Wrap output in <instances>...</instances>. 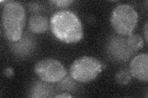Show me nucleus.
Returning <instances> with one entry per match:
<instances>
[{"instance_id":"9b49d317","label":"nucleus","mask_w":148,"mask_h":98,"mask_svg":"<svg viewBox=\"0 0 148 98\" xmlns=\"http://www.w3.org/2000/svg\"><path fill=\"white\" fill-rule=\"evenodd\" d=\"M51 2L59 7H65L70 6L73 1L71 0H61V1L58 0V1H52Z\"/></svg>"},{"instance_id":"ddd939ff","label":"nucleus","mask_w":148,"mask_h":98,"mask_svg":"<svg viewBox=\"0 0 148 98\" xmlns=\"http://www.w3.org/2000/svg\"><path fill=\"white\" fill-rule=\"evenodd\" d=\"M12 74H13V72H12V69L11 68H8L5 70V75L6 76L10 77Z\"/></svg>"},{"instance_id":"9d476101","label":"nucleus","mask_w":148,"mask_h":98,"mask_svg":"<svg viewBox=\"0 0 148 98\" xmlns=\"http://www.w3.org/2000/svg\"><path fill=\"white\" fill-rule=\"evenodd\" d=\"M132 76L129 70L123 69L120 70L116 74L115 79L120 85H127L131 81Z\"/></svg>"},{"instance_id":"7ed1b4c3","label":"nucleus","mask_w":148,"mask_h":98,"mask_svg":"<svg viewBox=\"0 0 148 98\" xmlns=\"http://www.w3.org/2000/svg\"><path fill=\"white\" fill-rule=\"evenodd\" d=\"M138 14L133 7L121 4L115 7L110 17V24L119 35L128 36L137 25Z\"/></svg>"},{"instance_id":"f03ea898","label":"nucleus","mask_w":148,"mask_h":98,"mask_svg":"<svg viewBox=\"0 0 148 98\" xmlns=\"http://www.w3.org/2000/svg\"><path fill=\"white\" fill-rule=\"evenodd\" d=\"M26 14L22 4L16 1H8L2 10V25L7 39L14 43L21 38L25 24Z\"/></svg>"},{"instance_id":"39448f33","label":"nucleus","mask_w":148,"mask_h":98,"mask_svg":"<svg viewBox=\"0 0 148 98\" xmlns=\"http://www.w3.org/2000/svg\"><path fill=\"white\" fill-rule=\"evenodd\" d=\"M34 70L36 76L46 83L61 82L67 74L63 64L58 60L53 58L39 61L35 64Z\"/></svg>"},{"instance_id":"1a4fd4ad","label":"nucleus","mask_w":148,"mask_h":98,"mask_svg":"<svg viewBox=\"0 0 148 98\" xmlns=\"http://www.w3.org/2000/svg\"><path fill=\"white\" fill-rule=\"evenodd\" d=\"M129 48L133 51H137L144 45V41L141 37L136 34H132L128 36L126 40Z\"/></svg>"},{"instance_id":"4468645a","label":"nucleus","mask_w":148,"mask_h":98,"mask_svg":"<svg viewBox=\"0 0 148 98\" xmlns=\"http://www.w3.org/2000/svg\"><path fill=\"white\" fill-rule=\"evenodd\" d=\"M147 22L146 23L145 27V39L146 42H147Z\"/></svg>"},{"instance_id":"f8f14e48","label":"nucleus","mask_w":148,"mask_h":98,"mask_svg":"<svg viewBox=\"0 0 148 98\" xmlns=\"http://www.w3.org/2000/svg\"><path fill=\"white\" fill-rule=\"evenodd\" d=\"M73 96L68 93H61V94L57 95L56 96H54V97H72Z\"/></svg>"},{"instance_id":"6e6552de","label":"nucleus","mask_w":148,"mask_h":98,"mask_svg":"<svg viewBox=\"0 0 148 98\" xmlns=\"http://www.w3.org/2000/svg\"><path fill=\"white\" fill-rule=\"evenodd\" d=\"M46 83L38 82L35 84L30 90V95H29V96L32 97H46L51 96V95L53 94L52 88Z\"/></svg>"},{"instance_id":"423d86ee","label":"nucleus","mask_w":148,"mask_h":98,"mask_svg":"<svg viewBox=\"0 0 148 98\" xmlns=\"http://www.w3.org/2000/svg\"><path fill=\"white\" fill-rule=\"evenodd\" d=\"M129 71L133 77L140 81L148 80V55L141 53L134 58L130 64Z\"/></svg>"},{"instance_id":"20e7f679","label":"nucleus","mask_w":148,"mask_h":98,"mask_svg":"<svg viewBox=\"0 0 148 98\" xmlns=\"http://www.w3.org/2000/svg\"><path fill=\"white\" fill-rule=\"evenodd\" d=\"M103 64L91 57H82L74 61L70 68V74L74 80L80 83L90 82L98 76Z\"/></svg>"},{"instance_id":"f257e3e1","label":"nucleus","mask_w":148,"mask_h":98,"mask_svg":"<svg viewBox=\"0 0 148 98\" xmlns=\"http://www.w3.org/2000/svg\"><path fill=\"white\" fill-rule=\"evenodd\" d=\"M49 27L56 38L64 43H77L83 38V26L80 18L70 11L54 13L50 18Z\"/></svg>"},{"instance_id":"0eeeda50","label":"nucleus","mask_w":148,"mask_h":98,"mask_svg":"<svg viewBox=\"0 0 148 98\" xmlns=\"http://www.w3.org/2000/svg\"><path fill=\"white\" fill-rule=\"evenodd\" d=\"M48 19L41 15H34L30 17L29 20V30L35 34H41L49 28Z\"/></svg>"}]
</instances>
